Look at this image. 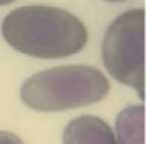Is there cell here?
<instances>
[{"label": "cell", "instance_id": "obj_5", "mask_svg": "<svg viewBox=\"0 0 146 144\" xmlns=\"http://www.w3.org/2000/svg\"><path fill=\"white\" fill-rule=\"evenodd\" d=\"M116 130L122 144H144V106H130L120 112Z\"/></svg>", "mask_w": 146, "mask_h": 144}, {"label": "cell", "instance_id": "obj_1", "mask_svg": "<svg viewBox=\"0 0 146 144\" xmlns=\"http://www.w3.org/2000/svg\"><path fill=\"white\" fill-rule=\"evenodd\" d=\"M1 31L14 50L41 59L72 56L88 41L86 27L77 16L48 5L14 8L4 17Z\"/></svg>", "mask_w": 146, "mask_h": 144}, {"label": "cell", "instance_id": "obj_6", "mask_svg": "<svg viewBox=\"0 0 146 144\" xmlns=\"http://www.w3.org/2000/svg\"><path fill=\"white\" fill-rule=\"evenodd\" d=\"M0 144H25L17 135L5 130H0Z\"/></svg>", "mask_w": 146, "mask_h": 144}, {"label": "cell", "instance_id": "obj_3", "mask_svg": "<svg viewBox=\"0 0 146 144\" xmlns=\"http://www.w3.org/2000/svg\"><path fill=\"white\" fill-rule=\"evenodd\" d=\"M104 65L113 78L144 98V9L123 12L108 27L102 44Z\"/></svg>", "mask_w": 146, "mask_h": 144}, {"label": "cell", "instance_id": "obj_2", "mask_svg": "<svg viewBox=\"0 0 146 144\" xmlns=\"http://www.w3.org/2000/svg\"><path fill=\"white\" fill-rule=\"evenodd\" d=\"M110 88L108 78L96 67L58 66L27 78L21 88V98L33 110L60 112L98 103Z\"/></svg>", "mask_w": 146, "mask_h": 144}, {"label": "cell", "instance_id": "obj_4", "mask_svg": "<svg viewBox=\"0 0 146 144\" xmlns=\"http://www.w3.org/2000/svg\"><path fill=\"white\" fill-rule=\"evenodd\" d=\"M63 144H122L111 126L100 117L84 116L71 120L64 129Z\"/></svg>", "mask_w": 146, "mask_h": 144}]
</instances>
